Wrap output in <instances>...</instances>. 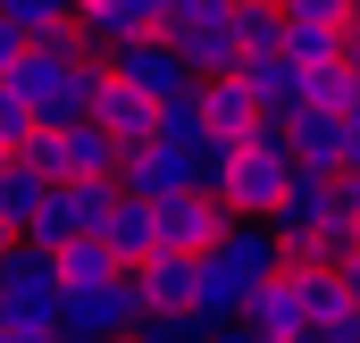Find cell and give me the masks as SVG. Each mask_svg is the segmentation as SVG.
<instances>
[{
  "label": "cell",
  "instance_id": "3",
  "mask_svg": "<svg viewBox=\"0 0 360 343\" xmlns=\"http://www.w3.org/2000/svg\"><path fill=\"white\" fill-rule=\"evenodd\" d=\"M285 184H293V151H285V134H276V143L235 151L218 201H226V218H276V209H285Z\"/></svg>",
  "mask_w": 360,
  "mask_h": 343
},
{
  "label": "cell",
  "instance_id": "27",
  "mask_svg": "<svg viewBox=\"0 0 360 343\" xmlns=\"http://www.w3.org/2000/svg\"><path fill=\"white\" fill-rule=\"evenodd\" d=\"M285 25H352V0H285Z\"/></svg>",
  "mask_w": 360,
  "mask_h": 343
},
{
  "label": "cell",
  "instance_id": "2",
  "mask_svg": "<svg viewBox=\"0 0 360 343\" xmlns=\"http://www.w3.org/2000/svg\"><path fill=\"white\" fill-rule=\"evenodd\" d=\"M143 318H151V302H143V285H134V268H126V276H109V285L68 293L59 335H68V343H117V335H134Z\"/></svg>",
  "mask_w": 360,
  "mask_h": 343
},
{
  "label": "cell",
  "instance_id": "26",
  "mask_svg": "<svg viewBox=\"0 0 360 343\" xmlns=\"http://www.w3.org/2000/svg\"><path fill=\"white\" fill-rule=\"evenodd\" d=\"M184 160H193V193H218V184H226V168H235V143H226V134H201Z\"/></svg>",
  "mask_w": 360,
  "mask_h": 343
},
{
  "label": "cell",
  "instance_id": "34",
  "mask_svg": "<svg viewBox=\"0 0 360 343\" xmlns=\"http://www.w3.org/2000/svg\"><path fill=\"white\" fill-rule=\"evenodd\" d=\"M235 8H285V0H235Z\"/></svg>",
  "mask_w": 360,
  "mask_h": 343
},
{
  "label": "cell",
  "instance_id": "22",
  "mask_svg": "<svg viewBox=\"0 0 360 343\" xmlns=\"http://www.w3.org/2000/svg\"><path fill=\"white\" fill-rule=\"evenodd\" d=\"M0 17H8L25 42H59V34H76V0H0Z\"/></svg>",
  "mask_w": 360,
  "mask_h": 343
},
{
  "label": "cell",
  "instance_id": "17",
  "mask_svg": "<svg viewBox=\"0 0 360 343\" xmlns=\"http://www.w3.org/2000/svg\"><path fill=\"white\" fill-rule=\"evenodd\" d=\"M293 285H302V310H310V335H327L335 318H352V293H344V268H319V259H285Z\"/></svg>",
  "mask_w": 360,
  "mask_h": 343
},
{
  "label": "cell",
  "instance_id": "32",
  "mask_svg": "<svg viewBox=\"0 0 360 343\" xmlns=\"http://www.w3.org/2000/svg\"><path fill=\"white\" fill-rule=\"evenodd\" d=\"M344 293H352V310H360V259H352V268H344Z\"/></svg>",
  "mask_w": 360,
  "mask_h": 343
},
{
  "label": "cell",
  "instance_id": "24",
  "mask_svg": "<svg viewBox=\"0 0 360 343\" xmlns=\"http://www.w3.org/2000/svg\"><path fill=\"white\" fill-rule=\"evenodd\" d=\"M134 335H143V343H218V327H210V318H193V310H151Z\"/></svg>",
  "mask_w": 360,
  "mask_h": 343
},
{
  "label": "cell",
  "instance_id": "20",
  "mask_svg": "<svg viewBox=\"0 0 360 343\" xmlns=\"http://www.w3.org/2000/svg\"><path fill=\"white\" fill-rule=\"evenodd\" d=\"M243 84H252V101H260L269 117H293V109H302V84H310V76H302L293 59H260V67H243Z\"/></svg>",
  "mask_w": 360,
  "mask_h": 343
},
{
  "label": "cell",
  "instance_id": "19",
  "mask_svg": "<svg viewBox=\"0 0 360 343\" xmlns=\"http://www.w3.org/2000/svg\"><path fill=\"white\" fill-rule=\"evenodd\" d=\"M260 59H285V8H235V76Z\"/></svg>",
  "mask_w": 360,
  "mask_h": 343
},
{
  "label": "cell",
  "instance_id": "13",
  "mask_svg": "<svg viewBox=\"0 0 360 343\" xmlns=\"http://www.w3.org/2000/svg\"><path fill=\"white\" fill-rule=\"evenodd\" d=\"M285 151H293V168H344V151H352L344 109H293L285 117Z\"/></svg>",
  "mask_w": 360,
  "mask_h": 343
},
{
  "label": "cell",
  "instance_id": "18",
  "mask_svg": "<svg viewBox=\"0 0 360 343\" xmlns=\"http://www.w3.org/2000/svg\"><path fill=\"white\" fill-rule=\"evenodd\" d=\"M51 268H59V285H68V293H84V285H109V276H126V259L109 252L101 235H84V243H59V252H51Z\"/></svg>",
  "mask_w": 360,
  "mask_h": 343
},
{
  "label": "cell",
  "instance_id": "14",
  "mask_svg": "<svg viewBox=\"0 0 360 343\" xmlns=\"http://www.w3.org/2000/svg\"><path fill=\"white\" fill-rule=\"evenodd\" d=\"M101 243L126 259V268H143L151 252H168V243H160V209H151V201H134V193H117V209H109Z\"/></svg>",
  "mask_w": 360,
  "mask_h": 343
},
{
  "label": "cell",
  "instance_id": "25",
  "mask_svg": "<svg viewBox=\"0 0 360 343\" xmlns=\"http://www.w3.org/2000/svg\"><path fill=\"white\" fill-rule=\"evenodd\" d=\"M34 134H42V117L25 109V92H17L8 76H0V151H25Z\"/></svg>",
  "mask_w": 360,
  "mask_h": 343
},
{
  "label": "cell",
  "instance_id": "36",
  "mask_svg": "<svg viewBox=\"0 0 360 343\" xmlns=\"http://www.w3.org/2000/svg\"><path fill=\"white\" fill-rule=\"evenodd\" d=\"M117 343H143V335H117Z\"/></svg>",
  "mask_w": 360,
  "mask_h": 343
},
{
  "label": "cell",
  "instance_id": "33",
  "mask_svg": "<svg viewBox=\"0 0 360 343\" xmlns=\"http://www.w3.org/2000/svg\"><path fill=\"white\" fill-rule=\"evenodd\" d=\"M17 243H25V235H8V226H0V259H8V252H17Z\"/></svg>",
  "mask_w": 360,
  "mask_h": 343
},
{
  "label": "cell",
  "instance_id": "35",
  "mask_svg": "<svg viewBox=\"0 0 360 343\" xmlns=\"http://www.w3.org/2000/svg\"><path fill=\"white\" fill-rule=\"evenodd\" d=\"M352 59H360V17H352Z\"/></svg>",
  "mask_w": 360,
  "mask_h": 343
},
{
  "label": "cell",
  "instance_id": "8",
  "mask_svg": "<svg viewBox=\"0 0 360 343\" xmlns=\"http://www.w3.org/2000/svg\"><path fill=\"white\" fill-rule=\"evenodd\" d=\"M201 117H210V134H226L235 151H252V143H276L285 134V117H269L243 76H201Z\"/></svg>",
  "mask_w": 360,
  "mask_h": 343
},
{
  "label": "cell",
  "instance_id": "5",
  "mask_svg": "<svg viewBox=\"0 0 360 343\" xmlns=\"http://www.w3.org/2000/svg\"><path fill=\"white\" fill-rule=\"evenodd\" d=\"M109 209H117V184H51V201H42V218L25 226V243H34V252L84 243V235L109 226Z\"/></svg>",
  "mask_w": 360,
  "mask_h": 343
},
{
  "label": "cell",
  "instance_id": "1",
  "mask_svg": "<svg viewBox=\"0 0 360 343\" xmlns=\"http://www.w3.org/2000/svg\"><path fill=\"white\" fill-rule=\"evenodd\" d=\"M25 160L51 176V184H117V168H126V143H117L109 126L76 117V126H42V134L25 143Z\"/></svg>",
  "mask_w": 360,
  "mask_h": 343
},
{
  "label": "cell",
  "instance_id": "37",
  "mask_svg": "<svg viewBox=\"0 0 360 343\" xmlns=\"http://www.w3.org/2000/svg\"><path fill=\"white\" fill-rule=\"evenodd\" d=\"M0 343H8V327H0Z\"/></svg>",
  "mask_w": 360,
  "mask_h": 343
},
{
  "label": "cell",
  "instance_id": "16",
  "mask_svg": "<svg viewBox=\"0 0 360 343\" xmlns=\"http://www.w3.org/2000/svg\"><path fill=\"white\" fill-rule=\"evenodd\" d=\"M193 276H201L193 252H151L143 268H134V285H143L151 310H193Z\"/></svg>",
  "mask_w": 360,
  "mask_h": 343
},
{
  "label": "cell",
  "instance_id": "7",
  "mask_svg": "<svg viewBox=\"0 0 360 343\" xmlns=\"http://www.w3.org/2000/svg\"><path fill=\"white\" fill-rule=\"evenodd\" d=\"M0 302H8V318H34V327H59V310H68V285H59V268H51V252L17 243V252L0 259Z\"/></svg>",
  "mask_w": 360,
  "mask_h": 343
},
{
  "label": "cell",
  "instance_id": "21",
  "mask_svg": "<svg viewBox=\"0 0 360 343\" xmlns=\"http://www.w3.org/2000/svg\"><path fill=\"white\" fill-rule=\"evenodd\" d=\"M285 59L293 67H335V59H352V25H285Z\"/></svg>",
  "mask_w": 360,
  "mask_h": 343
},
{
  "label": "cell",
  "instance_id": "30",
  "mask_svg": "<svg viewBox=\"0 0 360 343\" xmlns=\"http://www.w3.org/2000/svg\"><path fill=\"white\" fill-rule=\"evenodd\" d=\"M344 134H352V151H344V168L360 176V101H352V109H344Z\"/></svg>",
  "mask_w": 360,
  "mask_h": 343
},
{
  "label": "cell",
  "instance_id": "23",
  "mask_svg": "<svg viewBox=\"0 0 360 343\" xmlns=\"http://www.w3.org/2000/svg\"><path fill=\"white\" fill-rule=\"evenodd\" d=\"M201 134H210V117H201V84L176 92V101H160V143H168V151H193Z\"/></svg>",
  "mask_w": 360,
  "mask_h": 343
},
{
  "label": "cell",
  "instance_id": "28",
  "mask_svg": "<svg viewBox=\"0 0 360 343\" xmlns=\"http://www.w3.org/2000/svg\"><path fill=\"white\" fill-rule=\"evenodd\" d=\"M17 59H25V34H17V25L0 17V76H17Z\"/></svg>",
  "mask_w": 360,
  "mask_h": 343
},
{
  "label": "cell",
  "instance_id": "38",
  "mask_svg": "<svg viewBox=\"0 0 360 343\" xmlns=\"http://www.w3.org/2000/svg\"><path fill=\"white\" fill-rule=\"evenodd\" d=\"M352 17H360V0H352Z\"/></svg>",
  "mask_w": 360,
  "mask_h": 343
},
{
  "label": "cell",
  "instance_id": "31",
  "mask_svg": "<svg viewBox=\"0 0 360 343\" xmlns=\"http://www.w3.org/2000/svg\"><path fill=\"white\" fill-rule=\"evenodd\" d=\"M218 343H269V335H252V327H218Z\"/></svg>",
  "mask_w": 360,
  "mask_h": 343
},
{
  "label": "cell",
  "instance_id": "4",
  "mask_svg": "<svg viewBox=\"0 0 360 343\" xmlns=\"http://www.w3.org/2000/svg\"><path fill=\"white\" fill-rule=\"evenodd\" d=\"M168 42L184 51L193 76H235V0H176Z\"/></svg>",
  "mask_w": 360,
  "mask_h": 343
},
{
  "label": "cell",
  "instance_id": "6",
  "mask_svg": "<svg viewBox=\"0 0 360 343\" xmlns=\"http://www.w3.org/2000/svg\"><path fill=\"white\" fill-rule=\"evenodd\" d=\"M109 76H117V84H134L143 101H176V92L201 84L168 34H134V42H117V51H109Z\"/></svg>",
  "mask_w": 360,
  "mask_h": 343
},
{
  "label": "cell",
  "instance_id": "9",
  "mask_svg": "<svg viewBox=\"0 0 360 343\" xmlns=\"http://www.w3.org/2000/svg\"><path fill=\"white\" fill-rule=\"evenodd\" d=\"M235 218H226V201L218 193H176V201H160V243L168 252H218V235H226Z\"/></svg>",
  "mask_w": 360,
  "mask_h": 343
},
{
  "label": "cell",
  "instance_id": "15",
  "mask_svg": "<svg viewBox=\"0 0 360 343\" xmlns=\"http://www.w3.org/2000/svg\"><path fill=\"white\" fill-rule=\"evenodd\" d=\"M42 201H51V176L34 168L25 151H8V160H0V226H8V235H25V226L42 218Z\"/></svg>",
  "mask_w": 360,
  "mask_h": 343
},
{
  "label": "cell",
  "instance_id": "12",
  "mask_svg": "<svg viewBox=\"0 0 360 343\" xmlns=\"http://www.w3.org/2000/svg\"><path fill=\"white\" fill-rule=\"evenodd\" d=\"M243 327H252V335H269V343L310 335V310H302V285H293V268H276L269 285L243 302Z\"/></svg>",
  "mask_w": 360,
  "mask_h": 343
},
{
  "label": "cell",
  "instance_id": "11",
  "mask_svg": "<svg viewBox=\"0 0 360 343\" xmlns=\"http://www.w3.org/2000/svg\"><path fill=\"white\" fill-rule=\"evenodd\" d=\"M92 126H109L126 151H143V143H160V101H143L134 84L101 76V92H92Z\"/></svg>",
  "mask_w": 360,
  "mask_h": 343
},
{
  "label": "cell",
  "instance_id": "29",
  "mask_svg": "<svg viewBox=\"0 0 360 343\" xmlns=\"http://www.w3.org/2000/svg\"><path fill=\"white\" fill-rule=\"evenodd\" d=\"M134 8H143V25H151V34H168V17H176V0H134Z\"/></svg>",
  "mask_w": 360,
  "mask_h": 343
},
{
  "label": "cell",
  "instance_id": "10",
  "mask_svg": "<svg viewBox=\"0 0 360 343\" xmlns=\"http://www.w3.org/2000/svg\"><path fill=\"white\" fill-rule=\"evenodd\" d=\"M117 193H134V201H176V193H193V160L184 151H168V143H143V151H126V168H117Z\"/></svg>",
  "mask_w": 360,
  "mask_h": 343
}]
</instances>
